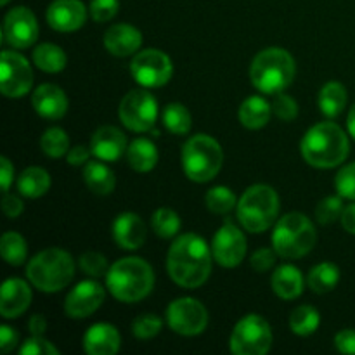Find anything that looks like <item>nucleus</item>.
Instances as JSON below:
<instances>
[{"mask_svg": "<svg viewBox=\"0 0 355 355\" xmlns=\"http://www.w3.org/2000/svg\"><path fill=\"white\" fill-rule=\"evenodd\" d=\"M33 62L45 73H59L66 68V54L54 44H42L33 51Z\"/></svg>", "mask_w": 355, "mask_h": 355, "instance_id": "31", "label": "nucleus"}, {"mask_svg": "<svg viewBox=\"0 0 355 355\" xmlns=\"http://www.w3.org/2000/svg\"><path fill=\"white\" fill-rule=\"evenodd\" d=\"M272 113L283 121H293L298 116V104L286 94H277L272 103Z\"/></svg>", "mask_w": 355, "mask_h": 355, "instance_id": "43", "label": "nucleus"}, {"mask_svg": "<svg viewBox=\"0 0 355 355\" xmlns=\"http://www.w3.org/2000/svg\"><path fill=\"white\" fill-rule=\"evenodd\" d=\"M342 225L347 232L350 234H355V203L349 205V207L343 208V214H342Z\"/></svg>", "mask_w": 355, "mask_h": 355, "instance_id": "52", "label": "nucleus"}, {"mask_svg": "<svg viewBox=\"0 0 355 355\" xmlns=\"http://www.w3.org/2000/svg\"><path fill=\"white\" fill-rule=\"evenodd\" d=\"M305 162L315 168H333L342 165L350 153L349 137L333 121H321L309 128L300 142Z\"/></svg>", "mask_w": 355, "mask_h": 355, "instance_id": "2", "label": "nucleus"}, {"mask_svg": "<svg viewBox=\"0 0 355 355\" xmlns=\"http://www.w3.org/2000/svg\"><path fill=\"white\" fill-rule=\"evenodd\" d=\"M90 156H92V149L85 148V146H75L68 151V163L73 166L87 165L90 162Z\"/></svg>", "mask_w": 355, "mask_h": 355, "instance_id": "49", "label": "nucleus"}, {"mask_svg": "<svg viewBox=\"0 0 355 355\" xmlns=\"http://www.w3.org/2000/svg\"><path fill=\"white\" fill-rule=\"evenodd\" d=\"M0 252H2L3 260L10 266H21L24 263L28 255L26 241L17 232H6L0 239Z\"/></svg>", "mask_w": 355, "mask_h": 355, "instance_id": "34", "label": "nucleus"}, {"mask_svg": "<svg viewBox=\"0 0 355 355\" xmlns=\"http://www.w3.org/2000/svg\"><path fill=\"white\" fill-rule=\"evenodd\" d=\"M78 266L87 276L90 277H103L106 276L110 267H107L106 257L101 255L97 252H87L82 253L78 259Z\"/></svg>", "mask_w": 355, "mask_h": 355, "instance_id": "40", "label": "nucleus"}, {"mask_svg": "<svg viewBox=\"0 0 355 355\" xmlns=\"http://www.w3.org/2000/svg\"><path fill=\"white\" fill-rule=\"evenodd\" d=\"M347 89L340 82H329L319 92V107L328 118H336L347 106Z\"/></svg>", "mask_w": 355, "mask_h": 355, "instance_id": "29", "label": "nucleus"}, {"mask_svg": "<svg viewBox=\"0 0 355 355\" xmlns=\"http://www.w3.org/2000/svg\"><path fill=\"white\" fill-rule=\"evenodd\" d=\"M19 342V335L10 326H0V349L3 354H9Z\"/></svg>", "mask_w": 355, "mask_h": 355, "instance_id": "48", "label": "nucleus"}, {"mask_svg": "<svg viewBox=\"0 0 355 355\" xmlns=\"http://www.w3.org/2000/svg\"><path fill=\"white\" fill-rule=\"evenodd\" d=\"M234 355H266L272 347V329L259 314H248L234 326L229 340Z\"/></svg>", "mask_w": 355, "mask_h": 355, "instance_id": "9", "label": "nucleus"}, {"mask_svg": "<svg viewBox=\"0 0 355 355\" xmlns=\"http://www.w3.org/2000/svg\"><path fill=\"white\" fill-rule=\"evenodd\" d=\"M318 241V231L304 214H288L277 220L272 232V248L283 259L297 260L312 252Z\"/></svg>", "mask_w": 355, "mask_h": 355, "instance_id": "6", "label": "nucleus"}, {"mask_svg": "<svg viewBox=\"0 0 355 355\" xmlns=\"http://www.w3.org/2000/svg\"><path fill=\"white\" fill-rule=\"evenodd\" d=\"M2 210L7 218H17L24 210L23 201H21L17 196H12V194L6 193V196H3L2 200Z\"/></svg>", "mask_w": 355, "mask_h": 355, "instance_id": "47", "label": "nucleus"}, {"mask_svg": "<svg viewBox=\"0 0 355 355\" xmlns=\"http://www.w3.org/2000/svg\"><path fill=\"white\" fill-rule=\"evenodd\" d=\"M336 349L342 354H355V331L354 329H343L335 336Z\"/></svg>", "mask_w": 355, "mask_h": 355, "instance_id": "46", "label": "nucleus"}, {"mask_svg": "<svg viewBox=\"0 0 355 355\" xmlns=\"http://www.w3.org/2000/svg\"><path fill=\"white\" fill-rule=\"evenodd\" d=\"M163 125L166 130L175 135H186L193 127V118L189 110L180 103H172L163 110Z\"/></svg>", "mask_w": 355, "mask_h": 355, "instance_id": "32", "label": "nucleus"}, {"mask_svg": "<svg viewBox=\"0 0 355 355\" xmlns=\"http://www.w3.org/2000/svg\"><path fill=\"white\" fill-rule=\"evenodd\" d=\"M120 9V0H92L90 2V16L97 23H106L113 19Z\"/></svg>", "mask_w": 355, "mask_h": 355, "instance_id": "42", "label": "nucleus"}, {"mask_svg": "<svg viewBox=\"0 0 355 355\" xmlns=\"http://www.w3.org/2000/svg\"><path fill=\"white\" fill-rule=\"evenodd\" d=\"M40 148L51 158H61V156H64L69 151V137L62 128H49L42 135Z\"/></svg>", "mask_w": 355, "mask_h": 355, "instance_id": "35", "label": "nucleus"}, {"mask_svg": "<svg viewBox=\"0 0 355 355\" xmlns=\"http://www.w3.org/2000/svg\"><path fill=\"white\" fill-rule=\"evenodd\" d=\"M90 149L97 159L103 162H118L127 153V137L120 128L113 125H106L94 132L90 139Z\"/></svg>", "mask_w": 355, "mask_h": 355, "instance_id": "18", "label": "nucleus"}, {"mask_svg": "<svg viewBox=\"0 0 355 355\" xmlns=\"http://www.w3.org/2000/svg\"><path fill=\"white\" fill-rule=\"evenodd\" d=\"M347 127H349V132L350 135L355 139V104L352 106V110H350L349 113V120H347Z\"/></svg>", "mask_w": 355, "mask_h": 355, "instance_id": "53", "label": "nucleus"}, {"mask_svg": "<svg viewBox=\"0 0 355 355\" xmlns=\"http://www.w3.org/2000/svg\"><path fill=\"white\" fill-rule=\"evenodd\" d=\"M211 259L214 253L203 238L198 234H182L170 246L166 269L173 283L193 290L210 277Z\"/></svg>", "mask_w": 355, "mask_h": 355, "instance_id": "1", "label": "nucleus"}, {"mask_svg": "<svg viewBox=\"0 0 355 355\" xmlns=\"http://www.w3.org/2000/svg\"><path fill=\"white\" fill-rule=\"evenodd\" d=\"M106 286L118 302L135 304L153 291L155 272L146 260L127 257L114 262L107 270Z\"/></svg>", "mask_w": 355, "mask_h": 355, "instance_id": "3", "label": "nucleus"}, {"mask_svg": "<svg viewBox=\"0 0 355 355\" xmlns=\"http://www.w3.org/2000/svg\"><path fill=\"white\" fill-rule=\"evenodd\" d=\"M270 114H272V106L260 96L248 97L239 107V121L250 130L266 127L270 120Z\"/></svg>", "mask_w": 355, "mask_h": 355, "instance_id": "25", "label": "nucleus"}, {"mask_svg": "<svg viewBox=\"0 0 355 355\" xmlns=\"http://www.w3.org/2000/svg\"><path fill=\"white\" fill-rule=\"evenodd\" d=\"M166 322L177 335L196 336L208 326V311L194 298H177L166 309Z\"/></svg>", "mask_w": 355, "mask_h": 355, "instance_id": "12", "label": "nucleus"}, {"mask_svg": "<svg viewBox=\"0 0 355 355\" xmlns=\"http://www.w3.org/2000/svg\"><path fill=\"white\" fill-rule=\"evenodd\" d=\"M31 104L38 116L51 121L61 120L68 111V97L62 92L61 87L54 85V83H44V85L37 87Z\"/></svg>", "mask_w": 355, "mask_h": 355, "instance_id": "19", "label": "nucleus"}, {"mask_svg": "<svg viewBox=\"0 0 355 355\" xmlns=\"http://www.w3.org/2000/svg\"><path fill=\"white\" fill-rule=\"evenodd\" d=\"M319 322H321L319 312L311 305H300L290 315V328L298 336H309L315 333Z\"/></svg>", "mask_w": 355, "mask_h": 355, "instance_id": "33", "label": "nucleus"}, {"mask_svg": "<svg viewBox=\"0 0 355 355\" xmlns=\"http://www.w3.org/2000/svg\"><path fill=\"white\" fill-rule=\"evenodd\" d=\"M274 262H276V250L274 248L257 250L252 255V260H250L253 270H257V272H267V270L272 269Z\"/></svg>", "mask_w": 355, "mask_h": 355, "instance_id": "45", "label": "nucleus"}, {"mask_svg": "<svg viewBox=\"0 0 355 355\" xmlns=\"http://www.w3.org/2000/svg\"><path fill=\"white\" fill-rule=\"evenodd\" d=\"M21 355H59V350L44 336H31L23 343L19 350Z\"/></svg>", "mask_w": 355, "mask_h": 355, "instance_id": "44", "label": "nucleus"}, {"mask_svg": "<svg viewBox=\"0 0 355 355\" xmlns=\"http://www.w3.org/2000/svg\"><path fill=\"white\" fill-rule=\"evenodd\" d=\"M205 201H207L208 210L217 215L229 214L236 207V203H238L234 193L225 186L211 187L207 193V196H205Z\"/></svg>", "mask_w": 355, "mask_h": 355, "instance_id": "36", "label": "nucleus"}, {"mask_svg": "<svg viewBox=\"0 0 355 355\" xmlns=\"http://www.w3.org/2000/svg\"><path fill=\"white\" fill-rule=\"evenodd\" d=\"M9 2H10V0H0V3H2V6H7Z\"/></svg>", "mask_w": 355, "mask_h": 355, "instance_id": "54", "label": "nucleus"}, {"mask_svg": "<svg viewBox=\"0 0 355 355\" xmlns=\"http://www.w3.org/2000/svg\"><path fill=\"white\" fill-rule=\"evenodd\" d=\"M31 304V290L23 279H7L0 295V314L6 319L19 318Z\"/></svg>", "mask_w": 355, "mask_h": 355, "instance_id": "21", "label": "nucleus"}, {"mask_svg": "<svg viewBox=\"0 0 355 355\" xmlns=\"http://www.w3.org/2000/svg\"><path fill=\"white\" fill-rule=\"evenodd\" d=\"M51 187V175L40 166H30L17 177V191L24 198H40Z\"/></svg>", "mask_w": 355, "mask_h": 355, "instance_id": "28", "label": "nucleus"}, {"mask_svg": "<svg viewBox=\"0 0 355 355\" xmlns=\"http://www.w3.org/2000/svg\"><path fill=\"white\" fill-rule=\"evenodd\" d=\"M87 9L82 0H54L47 9V23L52 30L76 31L85 24Z\"/></svg>", "mask_w": 355, "mask_h": 355, "instance_id": "17", "label": "nucleus"}, {"mask_svg": "<svg viewBox=\"0 0 355 355\" xmlns=\"http://www.w3.org/2000/svg\"><path fill=\"white\" fill-rule=\"evenodd\" d=\"M343 208L342 196H328L315 207V218L319 224L329 225L342 218Z\"/></svg>", "mask_w": 355, "mask_h": 355, "instance_id": "38", "label": "nucleus"}, {"mask_svg": "<svg viewBox=\"0 0 355 355\" xmlns=\"http://www.w3.org/2000/svg\"><path fill=\"white\" fill-rule=\"evenodd\" d=\"M340 281V269L331 262H322L319 266L312 267V270L309 272L307 283L314 293H329L331 290H335L336 284Z\"/></svg>", "mask_w": 355, "mask_h": 355, "instance_id": "30", "label": "nucleus"}, {"mask_svg": "<svg viewBox=\"0 0 355 355\" xmlns=\"http://www.w3.org/2000/svg\"><path fill=\"white\" fill-rule=\"evenodd\" d=\"M120 120L128 130L132 132H149L158 118V103L151 92L144 89L130 90L121 99Z\"/></svg>", "mask_w": 355, "mask_h": 355, "instance_id": "10", "label": "nucleus"}, {"mask_svg": "<svg viewBox=\"0 0 355 355\" xmlns=\"http://www.w3.org/2000/svg\"><path fill=\"white\" fill-rule=\"evenodd\" d=\"M28 328H30V333L33 336H44L45 329H47V321L42 314H35L28 321Z\"/></svg>", "mask_w": 355, "mask_h": 355, "instance_id": "51", "label": "nucleus"}, {"mask_svg": "<svg viewBox=\"0 0 355 355\" xmlns=\"http://www.w3.org/2000/svg\"><path fill=\"white\" fill-rule=\"evenodd\" d=\"M104 298H106V291H104V288L97 281H82L66 297V315L73 319L89 318L103 305Z\"/></svg>", "mask_w": 355, "mask_h": 355, "instance_id": "16", "label": "nucleus"}, {"mask_svg": "<svg viewBox=\"0 0 355 355\" xmlns=\"http://www.w3.org/2000/svg\"><path fill=\"white\" fill-rule=\"evenodd\" d=\"M279 214V196L267 184L248 187L238 201V220L243 229L260 234L270 229Z\"/></svg>", "mask_w": 355, "mask_h": 355, "instance_id": "7", "label": "nucleus"}, {"mask_svg": "<svg viewBox=\"0 0 355 355\" xmlns=\"http://www.w3.org/2000/svg\"><path fill=\"white\" fill-rule=\"evenodd\" d=\"M250 78L260 92H283L295 78L293 55L281 47L263 49L250 66Z\"/></svg>", "mask_w": 355, "mask_h": 355, "instance_id": "5", "label": "nucleus"}, {"mask_svg": "<svg viewBox=\"0 0 355 355\" xmlns=\"http://www.w3.org/2000/svg\"><path fill=\"white\" fill-rule=\"evenodd\" d=\"M33 85V71L26 59L14 51L2 52L0 62V89L6 97L26 96Z\"/></svg>", "mask_w": 355, "mask_h": 355, "instance_id": "13", "label": "nucleus"}, {"mask_svg": "<svg viewBox=\"0 0 355 355\" xmlns=\"http://www.w3.org/2000/svg\"><path fill=\"white\" fill-rule=\"evenodd\" d=\"M163 321L155 314H142L132 324V333L139 340H151L162 331Z\"/></svg>", "mask_w": 355, "mask_h": 355, "instance_id": "39", "label": "nucleus"}, {"mask_svg": "<svg viewBox=\"0 0 355 355\" xmlns=\"http://www.w3.org/2000/svg\"><path fill=\"white\" fill-rule=\"evenodd\" d=\"M130 73L139 85L148 89L163 87L172 78V59L158 49H146L134 55L130 62Z\"/></svg>", "mask_w": 355, "mask_h": 355, "instance_id": "11", "label": "nucleus"}, {"mask_svg": "<svg viewBox=\"0 0 355 355\" xmlns=\"http://www.w3.org/2000/svg\"><path fill=\"white\" fill-rule=\"evenodd\" d=\"M26 276L37 290L55 293L71 283L75 276V262L64 250L49 248L37 253L28 262Z\"/></svg>", "mask_w": 355, "mask_h": 355, "instance_id": "4", "label": "nucleus"}, {"mask_svg": "<svg viewBox=\"0 0 355 355\" xmlns=\"http://www.w3.org/2000/svg\"><path fill=\"white\" fill-rule=\"evenodd\" d=\"M272 290L283 300L298 298L304 291V276L295 266H281L272 274Z\"/></svg>", "mask_w": 355, "mask_h": 355, "instance_id": "24", "label": "nucleus"}, {"mask_svg": "<svg viewBox=\"0 0 355 355\" xmlns=\"http://www.w3.org/2000/svg\"><path fill=\"white\" fill-rule=\"evenodd\" d=\"M335 187L345 200H355V163L343 166L335 177Z\"/></svg>", "mask_w": 355, "mask_h": 355, "instance_id": "41", "label": "nucleus"}, {"mask_svg": "<svg viewBox=\"0 0 355 355\" xmlns=\"http://www.w3.org/2000/svg\"><path fill=\"white\" fill-rule=\"evenodd\" d=\"M38 23L28 7H14L3 17V40L14 49H26L37 42Z\"/></svg>", "mask_w": 355, "mask_h": 355, "instance_id": "14", "label": "nucleus"}, {"mask_svg": "<svg viewBox=\"0 0 355 355\" xmlns=\"http://www.w3.org/2000/svg\"><path fill=\"white\" fill-rule=\"evenodd\" d=\"M153 229L159 238H173L180 229V217L172 208H158L151 218Z\"/></svg>", "mask_w": 355, "mask_h": 355, "instance_id": "37", "label": "nucleus"}, {"mask_svg": "<svg viewBox=\"0 0 355 355\" xmlns=\"http://www.w3.org/2000/svg\"><path fill=\"white\" fill-rule=\"evenodd\" d=\"M211 253L218 266L227 267V269L239 266L246 255L245 234L231 220H227L214 236Z\"/></svg>", "mask_w": 355, "mask_h": 355, "instance_id": "15", "label": "nucleus"}, {"mask_svg": "<svg viewBox=\"0 0 355 355\" xmlns=\"http://www.w3.org/2000/svg\"><path fill=\"white\" fill-rule=\"evenodd\" d=\"M120 333L113 324L97 322L83 335V349L89 355H114L120 350Z\"/></svg>", "mask_w": 355, "mask_h": 355, "instance_id": "23", "label": "nucleus"}, {"mask_svg": "<svg viewBox=\"0 0 355 355\" xmlns=\"http://www.w3.org/2000/svg\"><path fill=\"white\" fill-rule=\"evenodd\" d=\"M127 162L135 172H151L158 163V149L149 139H135L127 149Z\"/></svg>", "mask_w": 355, "mask_h": 355, "instance_id": "27", "label": "nucleus"}, {"mask_svg": "<svg viewBox=\"0 0 355 355\" xmlns=\"http://www.w3.org/2000/svg\"><path fill=\"white\" fill-rule=\"evenodd\" d=\"M12 179H14V166L10 165V162L6 158V156H2V158H0V186H2L3 193L9 191Z\"/></svg>", "mask_w": 355, "mask_h": 355, "instance_id": "50", "label": "nucleus"}, {"mask_svg": "<svg viewBox=\"0 0 355 355\" xmlns=\"http://www.w3.org/2000/svg\"><path fill=\"white\" fill-rule=\"evenodd\" d=\"M83 180H85L87 187L99 196L111 194L116 186L114 173L104 165L103 159L101 162H89L83 166Z\"/></svg>", "mask_w": 355, "mask_h": 355, "instance_id": "26", "label": "nucleus"}, {"mask_svg": "<svg viewBox=\"0 0 355 355\" xmlns=\"http://www.w3.org/2000/svg\"><path fill=\"white\" fill-rule=\"evenodd\" d=\"M142 45V33L135 26L127 23L113 24L104 35V47L118 58L135 54Z\"/></svg>", "mask_w": 355, "mask_h": 355, "instance_id": "22", "label": "nucleus"}, {"mask_svg": "<svg viewBox=\"0 0 355 355\" xmlns=\"http://www.w3.org/2000/svg\"><path fill=\"white\" fill-rule=\"evenodd\" d=\"M146 236V224L137 214L125 211L120 214L113 222V238L120 248L125 250H137L144 245Z\"/></svg>", "mask_w": 355, "mask_h": 355, "instance_id": "20", "label": "nucleus"}, {"mask_svg": "<svg viewBox=\"0 0 355 355\" xmlns=\"http://www.w3.org/2000/svg\"><path fill=\"white\" fill-rule=\"evenodd\" d=\"M224 163L220 144L210 135H194L182 148V168L187 179L203 184L215 179Z\"/></svg>", "mask_w": 355, "mask_h": 355, "instance_id": "8", "label": "nucleus"}]
</instances>
